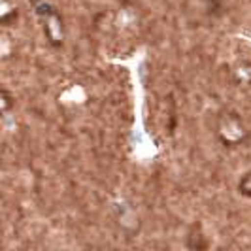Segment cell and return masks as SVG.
<instances>
[{"label": "cell", "mask_w": 251, "mask_h": 251, "mask_svg": "<svg viewBox=\"0 0 251 251\" xmlns=\"http://www.w3.org/2000/svg\"><path fill=\"white\" fill-rule=\"evenodd\" d=\"M36 12L40 15V19H42V23H44V30L50 38V42L53 46H61L64 38V23L61 13L57 12V8H53L46 2H42L38 6Z\"/></svg>", "instance_id": "obj_1"}, {"label": "cell", "mask_w": 251, "mask_h": 251, "mask_svg": "<svg viewBox=\"0 0 251 251\" xmlns=\"http://www.w3.org/2000/svg\"><path fill=\"white\" fill-rule=\"evenodd\" d=\"M238 193L242 197L251 199V172H246L238 181Z\"/></svg>", "instance_id": "obj_3"}, {"label": "cell", "mask_w": 251, "mask_h": 251, "mask_svg": "<svg viewBox=\"0 0 251 251\" xmlns=\"http://www.w3.org/2000/svg\"><path fill=\"white\" fill-rule=\"evenodd\" d=\"M217 134H219V140L225 142L228 148L232 146H238L244 140L248 138V130L242 123L238 115H226L219 121V126H217Z\"/></svg>", "instance_id": "obj_2"}]
</instances>
